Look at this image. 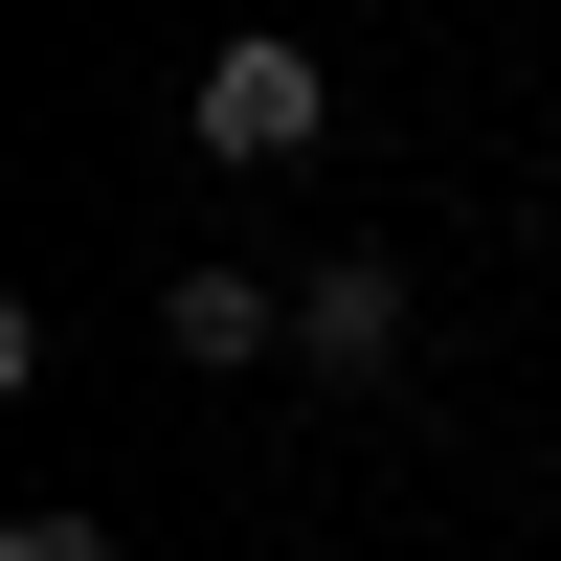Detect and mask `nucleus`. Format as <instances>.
Listing matches in <instances>:
<instances>
[{
	"label": "nucleus",
	"instance_id": "f03ea898",
	"mask_svg": "<svg viewBox=\"0 0 561 561\" xmlns=\"http://www.w3.org/2000/svg\"><path fill=\"white\" fill-rule=\"evenodd\" d=\"M293 359H314V382H382V359H404V270H382V248H337V270L293 293Z\"/></svg>",
	"mask_w": 561,
	"mask_h": 561
},
{
	"label": "nucleus",
	"instance_id": "7ed1b4c3",
	"mask_svg": "<svg viewBox=\"0 0 561 561\" xmlns=\"http://www.w3.org/2000/svg\"><path fill=\"white\" fill-rule=\"evenodd\" d=\"M158 337H180V359H293V293H270V270H180Z\"/></svg>",
	"mask_w": 561,
	"mask_h": 561
},
{
	"label": "nucleus",
	"instance_id": "20e7f679",
	"mask_svg": "<svg viewBox=\"0 0 561 561\" xmlns=\"http://www.w3.org/2000/svg\"><path fill=\"white\" fill-rule=\"evenodd\" d=\"M0 561H113V517H90V494H23V517H0Z\"/></svg>",
	"mask_w": 561,
	"mask_h": 561
},
{
	"label": "nucleus",
	"instance_id": "f257e3e1",
	"mask_svg": "<svg viewBox=\"0 0 561 561\" xmlns=\"http://www.w3.org/2000/svg\"><path fill=\"white\" fill-rule=\"evenodd\" d=\"M314 113H337V90H314V45L293 23H248V45H203V158H314Z\"/></svg>",
	"mask_w": 561,
	"mask_h": 561
}]
</instances>
